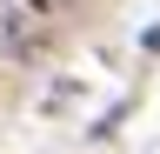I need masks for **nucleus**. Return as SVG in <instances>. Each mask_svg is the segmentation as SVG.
<instances>
[{"instance_id":"nucleus-1","label":"nucleus","mask_w":160,"mask_h":154,"mask_svg":"<svg viewBox=\"0 0 160 154\" xmlns=\"http://www.w3.org/2000/svg\"><path fill=\"white\" fill-rule=\"evenodd\" d=\"M20 7H33V13H53V7H67V0H20Z\"/></svg>"}]
</instances>
